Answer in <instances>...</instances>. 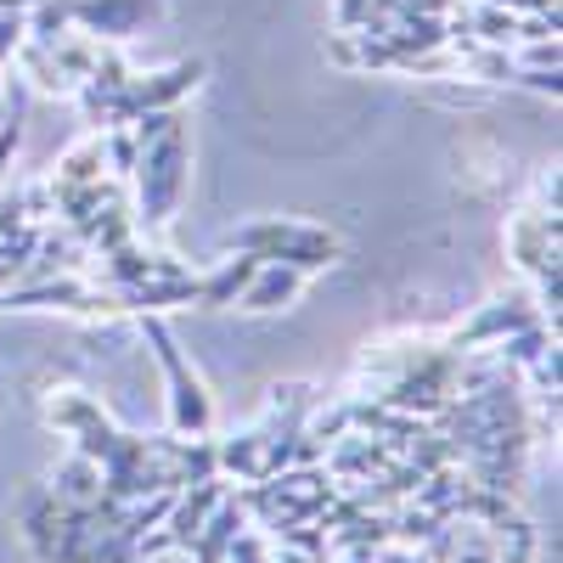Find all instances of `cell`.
<instances>
[{
	"label": "cell",
	"mask_w": 563,
	"mask_h": 563,
	"mask_svg": "<svg viewBox=\"0 0 563 563\" xmlns=\"http://www.w3.org/2000/svg\"><path fill=\"white\" fill-rule=\"evenodd\" d=\"M180 164H186V153H180V135L169 119V130H158V153L141 158V209H147L153 225L169 220V209L180 198Z\"/></svg>",
	"instance_id": "obj_2"
},
{
	"label": "cell",
	"mask_w": 563,
	"mask_h": 563,
	"mask_svg": "<svg viewBox=\"0 0 563 563\" xmlns=\"http://www.w3.org/2000/svg\"><path fill=\"white\" fill-rule=\"evenodd\" d=\"M153 344H158V361L169 372V422L180 434H203L209 422H214V406H209V389L198 378H186V361L175 350V339L164 333V327H153Z\"/></svg>",
	"instance_id": "obj_1"
},
{
	"label": "cell",
	"mask_w": 563,
	"mask_h": 563,
	"mask_svg": "<svg viewBox=\"0 0 563 563\" xmlns=\"http://www.w3.org/2000/svg\"><path fill=\"white\" fill-rule=\"evenodd\" d=\"M299 294V271H260V282L249 288V310H276V299Z\"/></svg>",
	"instance_id": "obj_3"
}]
</instances>
